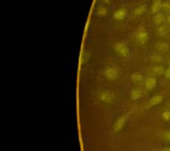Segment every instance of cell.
Here are the masks:
<instances>
[{"label": "cell", "mask_w": 170, "mask_h": 151, "mask_svg": "<svg viewBox=\"0 0 170 151\" xmlns=\"http://www.w3.org/2000/svg\"><path fill=\"white\" fill-rule=\"evenodd\" d=\"M114 99H115V97H114V93L109 90L102 91L99 95V100L104 104H111L114 102Z\"/></svg>", "instance_id": "cell-1"}, {"label": "cell", "mask_w": 170, "mask_h": 151, "mask_svg": "<svg viewBox=\"0 0 170 151\" xmlns=\"http://www.w3.org/2000/svg\"><path fill=\"white\" fill-rule=\"evenodd\" d=\"M114 50L119 55L123 56V57H126L129 54V51L128 45L126 43H122V42H119V43H115L114 44Z\"/></svg>", "instance_id": "cell-2"}, {"label": "cell", "mask_w": 170, "mask_h": 151, "mask_svg": "<svg viewBox=\"0 0 170 151\" xmlns=\"http://www.w3.org/2000/svg\"><path fill=\"white\" fill-rule=\"evenodd\" d=\"M105 76L109 81H114L118 77V71L115 67L109 66L105 70Z\"/></svg>", "instance_id": "cell-3"}, {"label": "cell", "mask_w": 170, "mask_h": 151, "mask_svg": "<svg viewBox=\"0 0 170 151\" xmlns=\"http://www.w3.org/2000/svg\"><path fill=\"white\" fill-rule=\"evenodd\" d=\"M149 39V36H148V33L145 30H140L137 36H136V41L138 44H144Z\"/></svg>", "instance_id": "cell-4"}, {"label": "cell", "mask_w": 170, "mask_h": 151, "mask_svg": "<svg viewBox=\"0 0 170 151\" xmlns=\"http://www.w3.org/2000/svg\"><path fill=\"white\" fill-rule=\"evenodd\" d=\"M125 123H126V117L125 116H122V117L119 118L116 120L115 123H114V126H113V131L114 133H118L119 131H121L124 125H125Z\"/></svg>", "instance_id": "cell-5"}, {"label": "cell", "mask_w": 170, "mask_h": 151, "mask_svg": "<svg viewBox=\"0 0 170 151\" xmlns=\"http://www.w3.org/2000/svg\"><path fill=\"white\" fill-rule=\"evenodd\" d=\"M126 16H127V10L124 9V8H122V9H119L117 12L114 13V19L116 21H122V20L126 18Z\"/></svg>", "instance_id": "cell-6"}, {"label": "cell", "mask_w": 170, "mask_h": 151, "mask_svg": "<svg viewBox=\"0 0 170 151\" xmlns=\"http://www.w3.org/2000/svg\"><path fill=\"white\" fill-rule=\"evenodd\" d=\"M163 101V96H155L153 98H151L150 102H149V105L154 106L157 104H160Z\"/></svg>", "instance_id": "cell-7"}, {"label": "cell", "mask_w": 170, "mask_h": 151, "mask_svg": "<svg viewBox=\"0 0 170 151\" xmlns=\"http://www.w3.org/2000/svg\"><path fill=\"white\" fill-rule=\"evenodd\" d=\"M156 85V80L154 78H149L146 80V82H145V87H146L147 90H152L153 89Z\"/></svg>", "instance_id": "cell-8"}, {"label": "cell", "mask_w": 170, "mask_h": 151, "mask_svg": "<svg viewBox=\"0 0 170 151\" xmlns=\"http://www.w3.org/2000/svg\"><path fill=\"white\" fill-rule=\"evenodd\" d=\"M143 94V90L141 88H137L135 89L134 90L131 92V98L133 100H136V99H138L142 96Z\"/></svg>", "instance_id": "cell-9"}, {"label": "cell", "mask_w": 170, "mask_h": 151, "mask_svg": "<svg viewBox=\"0 0 170 151\" xmlns=\"http://www.w3.org/2000/svg\"><path fill=\"white\" fill-rule=\"evenodd\" d=\"M160 7H161V3H160V0H157L156 2H154V4H153V12L156 13H158L160 10Z\"/></svg>", "instance_id": "cell-10"}, {"label": "cell", "mask_w": 170, "mask_h": 151, "mask_svg": "<svg viewBox=\"0 0 170 151\" xmlns=\"http://www.w3.org/2000/svg\"><path fill=\"white\" fill-rule=\"evenodd\" d=\"M132 80H133V81L139 83V82H141V81H143V76L136 74H134V75L132 76Z\"/></svg>", "instance_id": "cell-11"}, {"label": "cell", "mask_w": 170, "mask_h": 151, "mask_svg": "<svg viewBox=\"0 0 170 151\" xmlns=\"http://www.w3.org/2000/svg\"><path fill=\"white\" fill-rule=\"evenodd\" d=\"M162 118L164 120L168 121L170 119V111H166L162 114Z\"/></svg>", "instance_id": "cell-12"}, {"label": "cell", "mask_w": 170, "mask_h": 151, "mask_svg": "<svg viewBox=\"0 0 170 151\" xmlns=\"http://www.w3.org/2000/svg\"><path fill=\"white\" fill-rule=\"evenodd\" d=\"M163 138H164V140L170 142V132H165L163 134Z\"/></svg>", "instance_id": "cell-13"}, {"label": "cell", "mask_w": 170, "mask_h": 151, "mask_svg": "<svg viewBox=\"0 0 170 151\" xmlns=\"http://www.w3.org/2000/svg\"><path fill=\"white\" fill-rule=\"evenodd\" d=\"M163 67L162 66H157V67L154 68V71L156 74H162L163 73Z\"/></svg>", "instance_id": "cell-14"}, {"label": "cell", "mask_w": 170, "mask_h": 151, "mask_svg": "<svg viewBox=\"0 0 170 151\" xmlns=\"http://www.w3.org/2000/svg\"><path fill=\"white\" fill-rule=\"evenodd\" d=\"M99 13L100 14V15H105L106 14V10H105V8L101 7L99 10Z\"/></svg>", "instance_id": "cell-15"}, {"label": "cell", "mask_w": 170, "mask_h": 151, "mask_svg": "<svg viewBox=\"0 0 170 151\" xmlns=\"http://www.w3.org/2000/svg\"><path fill=\"white\" fill-rule=\"evenodd\" d=\"M166 76H167V78L170 79V68L166 72Z\"/></svg>", "instance_id": "cell-16"}, {"label": "cell", "mask_w": 170, "mask_h": 151, "mask_svg": "<svg viewBox=\"0 0 170 151\" xmlns=\"http://www.w3.org/2000/svg\"><path fill=\"white\" fill-rule=\"evenodd\" d=\"M162 151H170V147H166L162 149Z\"/></svg>", "instance_id": "cell-17"}]
</instances>
